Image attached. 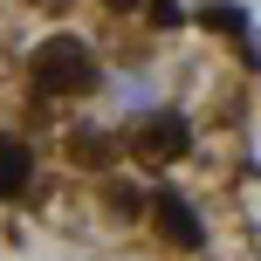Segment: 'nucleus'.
<instances>
[{
    "label": "nucleus",
    "instance_id": "6e6552de",
    "mask_svg": "<svg viewBox=\"0 0 261 261\" xmlns=\"http://www.w3.org/2000/svg\"><path fill=\"white\" fill-rule=\"evenodd\" d=\"M103 7H138V0H103Z\"/></svg>",
    "mask_w": 261,
    "mask_h": 261
},
{
    "label": "nucleus",
    "instance_id": "f03ea898",
    "mask_svg": "<svg viewBox=\"0 0 261 261\" xmlns=\"http://www.w3.org/2000/svg\"><path fill=\"white\" fill-rule=\"evenodd\" d=\"M130 151H138L144 165H172V158H186V151H193V130H186L179 110H151V117L130 130Z\"/></svg>",
    "mask_w": 261,
    "mask_h": 261
},
{
    "label": "nucleus",
    "instance_id": "0eeeda50",
    "mask_svg": "<svg viewBox=\"0 0 261 261\" xmlns=\"http://www.w3.org/2000/svg\"><path fill=\"white\" fill-rule=\"evenodd\" d=\"M151 28H179V7L172 0H151Z\"/></svg>",
    "mask_w": 261,
    "mask_h": 261
},
{
    "label": "nucleus",
    "instance_id": "20e7f679",
    "mask_svg": "<svg viewBox=\"0 0 261 261\" xmlns=\"http://www.w3.org/2000/svg\"><path fill=\"white\" fill-rule=\"evenodd\" d=\"M28 179H35V151L21 138H0V199H14Z\"/></svg>",
    "mask_w": 261,
    "mask_h": 261
},
{
    "label": "nucleus",
    "instance_id": "7ed1b4c3",
    "mask_svg": "<svg viewBox=\"0 0 261 261\" xmlns=\"http://www.w3.org/2000/svg\"><path fill=\"white\" fill-rule=\"evenodd\" d=\"M151 220H158V234H165L172 248H199V213L186 206L172 186H151Z\"/></svg>",
    "mask_w": 261,
    "mask_h": 261
},
{
    "label": "nucleus",
    "instance_id": "39448f33",
    "mask_svg": "<svg viewBox=\"0 0 261 261\" xmlns=\"http://www.w3.org/2000/svg\"><path fill=\"white\" fill-rule=\"evenodd\" d=\"M199 21H206V28H213V35H241V28H248V14H241V7H234V0H213V7H206V14H199Z\"/></svg>",
    "mask_w": 261,
    "mask_h": 261
},
{
    "label": "nucleus",
    "instance_id": "f257e3e1",
    "mask_svg": "<svg viewBox=\"0 0 261 261\" xmlns=\"http://www.w3.org/2000/svg\"><path fill=\"white\" fill-rule=\"evenodd\" d=\"M28 76H35L41 96H83V90L96 83V55L83 48L76 35H55V41H41V48H35Z\"/></svg>",
    "mask_w": 261,
    "mask_h": 261
},
{
    "label": "nucleus",
    "instance_id": "423d86ee",
    "mask_svg": "<svg viewBox=\"0 0 261 261\" xmlns=\"http://www.w3.org/2000/svg\"><path fill=\"white\" fill-rule=\"evenodd\" d=\"M69 151H76L83 165H110V151H117V144H110V138H76Z\"/></svg>",
    "mask_w": 261,
    "mask_h": 261
}]
</instances>
